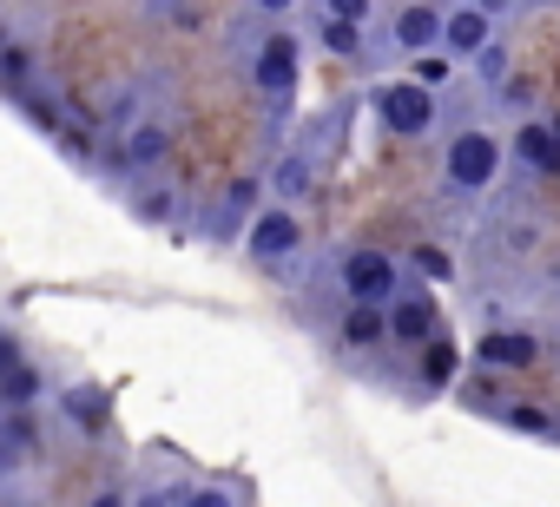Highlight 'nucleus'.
<instances>
[{"label": "nucleus", "mask_w": 560, "mask_h": 507, "mask_svg": "<svg viewBox=\"0 0 560 507\" xmlns=\"http://www.w3.org/2000/svg\"><path fill=\"white\" fill-rule=\"evenodd\" d=\"M86 507H126V494H119V487H100V494H93Z\"/></svg>", "instance_id": "obj_32"}, {"label": "nucleus", "mask_w": 560, "mask_h": 507, "mask_svg": "<svg viewBox=\"0 0 560 507\" xmlns=\"http://www.w3.org/2000/svg\"><path fill=\"white\" fill-rule=\"evenodd\" d=\"M126 507H178V494H159V487H145V494H126Z\"/></svg>", "instance_id": "obj_30"}, {"label": "nucleus", "mask_w": 560, "mask_h": 507, "mask_svg": "<svg viewBox=\"0 0 560 507\" xmlns=\"http://www.w3.org/2000/svg\"><path fill=\"white\" fill-rule=\"evenodd\" d=\"M514 152H521V165H534V172H560V132H547V126H521Z\"/></svg>", "instance_id": "obj_18"}, {"label": "nucleus", "mask_w": 560, "mask_h": 507, "mask_svg": "<svg viewBox=\"0 0 560 507\" xmlns=\"http://www.w3.org/2000/svg\"><path fill=\"white\" fill-rule=\"evenodd\" d=\"M376 119H383V132H396V139H422V132H435V93L396 80V86L376 93Z\"/></svg>", "instance_id": "obj_3"}, {"label": "nucleus", "mask_w": 560, "mask_h": 507, "mask_svg": "<svg viewBox=\"0 0 560 507\" xmlns=\"http://www.w3.org/2000/svg\"><path fill=\"white\" fill-rule=\"evenodd\" d=\"M508 422H514L521 435H547V428H553V422H547V409H534V402H514V409H508Z\"/></svg>", "instance_id": "obj_26"}, {"label": "nucleus", "mask_w": 560, "mask_h": 507, "mask_svg": "<svg viewBox=\"0 0 560 507\" xmlns=\"http://www.w3.org/2000/svg\"><path fill=\"white\" fill-rule=\"evenodd\" d=\"M178 507H237V500H231L224 487H185V494H178Z\"/></svg>", "instance_id": "obj_29"}, {"label": "nucleus", "mask_w": 560, "mask_h": 507, "mask_svg": "<svg viewBox=\"0 0 560 507\" xmlns=\"http://www.w3.org/2000/svg\"><path fill=\"white\" fill-rule=\"evenodd\" d=\"M165 152H172L165 119H132V126L119 132V158H126V172H152V165H165Z\"/></svg>", "instance_id": "obj_10"}, {"label": "nucleus", "mask_w": 560, "mask_h": 507, "mask_svg": "<svg viewBox=\"0 0 560 507\" xmlns=\"http://www.w3.org/2000/svg\"><path fill=\"white\" fill-rule=\"evenodd\" d=\"M389 40H396V54H429V47H442V8H429V0H409V8L396 14V27H389Z\"/></svg>", "instance_id": "obj_9"}, {"label": "nucleus", "mask_w": 560, "mask_h": 507, "mask_svg": "<svg viewBox=\"0 0 560 507\" xmlns=\"http://www.w3.org/2000/svg\"><path fill=\"white\" fill-rule=\"evenodd\" d=\"M244 250H250V264H291L298 250H304V217L291 204H257L250 224H244Z\"/></svg>", "instance_id": "obj_1"}, {"label": "nucleus", "mask_w": 560, "mask_h": 507, "mask_svg": "<svg viewBox=\"0 0 560 507\" xmlns=\"http://www.w3.org/2000/svg\"><path fill=\"white\" fill-rule=\"evenodd\" d=\"M8 40H14V27H8V21H0V47H8Z\"/></svg>", "instance_id": "obj_33"}, {"label": "nucleus", "mask_w": 560, "mask_h": 507, "mask_svg": "<svg viewBox=\"0 0 560 507\" xmlns=\"http://www.w3.org/2000/svg\"><path fill=\"white\" fill-rule=\"evenodd\" d=\"M324 21H350V27H363V21H370V0H324Z\"/></svg>", "instance_id": "obj_28"}, {"label": "nucleus", "mask_w": 560, "mask_h": 507, "mask_svg": "<svg viewBox=\"0 0 560 507\" xmlns=\"http://www.w3.org/2000/svg\"><path fill=\"white\" fill-rule=\"evenodd\" d=\"M337 278H343V297H350V304H376V310H383V304L402 291V278H396V258H389V250H370V244L343 250Z\"/></svg>", "instance_id": "obj_2"}, {"label": "nucleus", "mask_w": 560, "mask_h": 507, "mask_svg": "<svg viewBox=\"0 0 560 507\" xmlns=\"http://www.w3.org/2000/svg\"><path fill=\"white\" fill-rule=\"evenodd\" d=\"M257 204H264V178H231V185H224V198H218L211 231H244Z\"/></svg>", "instance_id": "obj_13"}, {"label": "nucleus", "mask_w": 560, "mask_h": 507, "mask_svg": "<svg viewBox=\"0 0 560 507\" xmlns=\"http://www.w3.org/2000/svg\"><path fill=\"white\" fill-rule=\"evenodd\" d=\"M0 415H8V402H0Z\"/></svg>", "instance_id": "obj_34"}, {"label": "nucleus", "mask_w": 560, "mask_h": 507, "mask_svg": "<svg viewBox=\"0 0 560 507\" xmlns=\"http://www.w3.org/2000/svg\"><path fill=\"white\" fill-rule=\"evenodd\" d=\"M337 337H343V350H376V343H389V330H383V310H376V304H350V310H343V323H337Z\"/></svg>", "instance_id": "obj_15"}, {"label": "nucleus", "mask_w": 560, "mask_h": 507, "mask_svg": "<svg viewBox=\"0 0 560 507\" xmlns=\"http://www.w3.org/2000/svg\"><path fill=\"white\" fill-rule=\"evenodd\" d=\"M54 396V382H47V369L27 356L21 369H8V376H0V402H8V409H40Z\"/></svg>", "instance_id": "obj_14"}, {"label": "nucleus", "mask_w": 560, "mask_h": 507, "mask_svg": "<svg viewBox=\"0 0 560 507\" xmlns=\"http://www.w3.org/2000/svg\"><path fill=\"white\" fill-rule=\"evenodd\" d=\"M448 376H455V343H435V337H429V363H422V382H435V389H442Z\"/></svg>", "instance_id": "obj_23"}, {"label": "nucleus", "mask_w": 560, "mask_h": 507, "mask_svg": "<svg viewBox=\"0 0 560 507\" xmlns=\"http://www.w3.org/2000/svg\"><path fill=\"white\" fill-rule=\"evenodd\" d=\"M317 40H324L330 54H343V60H357V54H363V27H350V21H324V27H317Z\"/></svg>", "instance_id": "obj_22"}, {"label": "nucleus", "mask_w": 560, "mask_h": 507, "mask_svg": "<svg viewBox=\"0 0 560 507\" xmlns=\"http://www.w3.org/2000/svg\"><path fill=\"white\" fill-rule=\"evenodd\" d=\"M383 330H389V343H429V337H435V304H429V291H396V297L383 304Z\"/></svg>", "instance_id": "obj_7"}, {"label": "nucleus", "mask_w": 560, "mask_h": 507, "mask_svg": "<svg viewBox=\"0 0 560 507\" xmlns=\"http://www.w3.org/2000/svg\"><path fill=\"white\" fill-rule=\"evenodd\" d=\"M47 402H60V415H67V422L80 428V435H100V428L113 422V402H106V396H100L93 382H67V389H54Z\"/></svg>", "instance_id": "obj_11"}, {"label": "nucleus", "mask_w": 560, "mask_h": 507, "mask_svg": "<svg viewBox=\"0 0 560 507\" xmlns=\"http://www.w3.org/2000/svg\"><path fill=\"white\" fill-rule=\"evenodd\" d=\"M0 507H8V500H0Z\"/></svg>", "instance_id": "obj_35"}, {"label": "nucleus", "mask_w": 560, "mask_h": 507, "mask_svg": "<svg viewBox=\"0 0 560 507\" xmlns=\"http://www.w3.org/2000/svg\"><path fill=\"white\" fill-rule=\"evenodd\" d=\"M250 8H257L264 21H277V14H291V8H298V0H250Z\"/></svg>", "instance_id": "obj_31"}, {"label": "nucleus", "mask_w": 560, "mask_h": 507, "mask_svg": "<svg viewBox=\"0 0 560 507\" xmlns=\"http://www.w3.org/2000/svg\"><path fill=\"white\" fill-rule=\"evenodd\" d=\"M14 99H21V113H27V119L47 132V139H60V126H67V119H60V106H54L40 86H27V93H14Z\"/></svg>", "instance_id": "obj_21"}, {"label": "nucleus", "mask_w": 560, "mask_h": 507, "mask_svg": "<svg viewBox=\"0 0 560 507\" xmlns=\"http://www.w3.org/2000/svg\"><path fill=\"white\" fill-rule=\"evenodd\" d=\"M250 80H257V93L270 106H291V93H298V40L291 34H264V47L250 60Z\"/></svg>", "instance_id": "obj_4"}, {"label": "nucleus", "mask_w": 560, "mask_h": 507, "mask_svg": "<svg viewBox=\"0 0 560 507\" xmlns=\"http://www.w3.org/2000/svg\"><path fill=\"white\" fill-rule=\"evenodd\" d=\"M0 86H14V93L40 86V54H34L27 40H8V47H0Z\"/></svg>", "instance_id": "obj_17"}, {"label": "nucleus", "mask_w": 560, "mask_h": 507, "mask_svg": "<svg viewBox=\"0 0 560 507\" xmlns=\"http://www.w3.org/2000/svg\"><path fill=\"white\" fill-rule=\"evenodd\" d=\"M475 356L494 363V369H527V363H540V343H534L527 330H488V337L475 343Z\"/></svg>", "instance_id": "obj_12"}, {"label": "nucleus", "mask_w": 560, "mask_h": 507, "mask_svg": "<svg viewBox=\"0 0 560 507\" xmlns=\"http://www.w3.org/2000/svg\"><path fill=\"white\" fill-rule=\"evenodd\" d=\"M448 73H455V60H448L442 47H429V54H416V73H409V86L435 93V86H448Z\"/></svg>", "instance_id": "obj_20"}, {"label": "nucleus", "mask_w": 560, "mask_h": 507, "mask_svg": "<svg viewBox=\"0 0 560 507\" xmlns=\"http://www.w3.org/2000/svg\"><path fill=\"white\" fill-rule=\"evenodd\" d=\"M132 217H139V224H172V217H178V191L139 185V191H132Z\"/></svg>", "instance_id": "obj_19"}, {"label": "nucleus", "mask_w": 560, "mask_h": 507, "mask_svg": "<svg viewBox=\"0 0 560 507\" xmlns=\"http://www.w3.org/2000/svg\"><path fill=\"white\" fill-rule=\"evenodd\" d=\"M481 47H494V21L475 8V0H468V8H455V14H442V54L448 60H475Z\"/></svg>", "instance_id": "obj_8"}, {"label": "nucleus", "mask_w": 560, "mask_h": 507, "mask_svg": "<svg viewBox=\"0 0 560 507\" xmlns=\"http://www.w3.org/2000/svg\"><path fill=\"white\" fill-rule=\"evenodd\" d=\"M416 271H422V278H435V284H442V278H448V271H455V264H448V250H435V244H416Z\"/></svg>", "instance_id": "obj_27"}, {"label": "nucleus", "mask_w": 560, "mask_h": 507, "mask_svg": "<svg viewBox=\"0 0 560 507\" xmlns=\"http://www.w3.org/2000/svg\"><path fill=\"white\" fill-rule=\"evenodd\" d=\"M494 165H501V145H494V132H455V145H448V185L455 191H481V185H494Z\"/></svg>", "instance_id": "obj_5"}, {"label": "nucleus", "mask_w": 560, "mask_h": 507, "mask_svg": "<svg viewBox=\"0 0 560 507\" xmlns=\"http://www.w3.org/2000/svg\"><path fill=\"white\" fill-rule=\"evenodd\" d=\"M311 178H317V165H311L304 152H284V158H277V172H270L264 185H270L277 198H284V204H298V198L311 191Z\"/></svg>", "instance_id": "obj_16"}, {"label": "nucleus", "mask_w": 560, "mask_h": 507, "mask_svg": "<svg viewBox=\"0 0 560 507\" xmlns=\"http://www.w3.org/2000/svg\"><path fill=\"white\" fill-rule=\"evenodd\" d=\"M40 455H47V435H40V415L34 409H8V415H0V481L27 474Z\"/></svg>", "instance_id": "obj_6"}, {"label": "nucleus", "mask_w": 560, "mask_h": 507, "mask_svg": "<svg viewBox=\"0 0 560 507\" xmlns=\"http://www.w3.org/2000/svg\"><path fill=\"white\" fill-rule=\"evenodd\" d=\"M27 363V343H21V330L14 323H0V376H8V369H21Z\"/></svg>", "instance_id": "obj_25"}, {"label": "nucleus", "mask_w": 560, "mask_h": 507, "mask_svg": "<svg viewBox=\"0 0 560 507\" xmlns=\"http://www.w3.org/2000/svg\"><path fill=\"white\" fill-rule=\"evenodd\" d=\"M54 145H60V152H67V158H80V165H86V158H93V152H100V139H93V132H86V126H60V139H54Z\"/></svg>", "instance_id": "obj_24"}]
</instances>
